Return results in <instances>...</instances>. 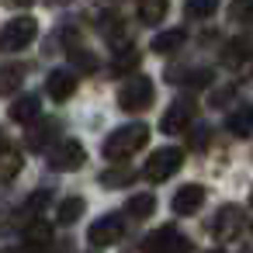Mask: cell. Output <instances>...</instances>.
<instances>
[{"label":"cell","instance_id":"cell-18","mask_svg":"<svg viewBox=\"0 0 253 253\" xmlns=\"http://www.w3.org/2000/svg\"><path fill=\"white\" fill-rule=\"evenodd\" d=\"M225 128L232 132V135H250L253 132V108L246 104V108H236L229 118H225Z\"/></svg>","mask_w":253,"mask_h":253},{"label":"cell","instance_id":"cell-23","mask_svg":"<svg viewBox=\"0 0 253 253\" xmlns=\"http://www.w3.org/2000/svg\"><path fill=\"white\" fill-rule=\"evenodd\" d=\"M80 215H84V198H66V201L59 205V211H56V218H59L63 225H73Z\"/></svg>","mask_w":253,"mask_h":253},{"label":"cell","instance_id":"cell-17","mask_svg":"<svg viewBox=\"0 0 253 253\" xmlns=\"http://www.w3.org/2000/svg\"><path fill=\"white\" fill-rule=\"evenodd\" d=\"M11 118H14L18 125H25V122H35V118H39V97H35V94H25V97H18V101L11 104Z\"/></svg>","mask_w":253,"mask_h":253},{"label":"cell","instance_id":"cell-11","mask_svg":"<svg viewBox=\"0 0 253 253\" xmlns=\"http://www.w3.org/2000/svg\"><path fill=\"white\" fill-rule=\"evenodd\" d=\"M201 205H205V187H201V184L180 187V191L173 194V201H170V208H173L177 215H194Z\"/></svg>","mask_w":253,"mask_h":253},{"label":"cell","instance_id":"cell-19","mask_svg":"<svg viewBox=\"0 0 253 253\" xmlns=\"http://www.w3.org/2000/svg\"><path fill=\"white\" fill-rule=\"evenodd\" d=\"M167 11H170V0H142V4H139L142 25H160L167 18Z\"/></svg>","mask_w":253,"mask_h":253},{"label":"cell","instance_id":"cell-3","mask_svg":"<svg viewBox=\"0 0 253 253\" xmlns=\"http://www.w3.org/2000/svg\"><path fill=\"white\" fill-rule=\"evenodd\" d=\"M153 97H156V90H153V80L149 77H135V80H128L125 87H122V94H118V104H122V111H146L149 104H153Z\"/></svg>","mask_w":253,"mask_h":253},{"label":"cell","instance_id":"cell-7","mask_svg":"<svg viewBox=\"0 0 253 253\" xmlns=\"http://www.w3.org/2000/svg\"><path fill=\"white\" fill-rule=\"evenodd\" d=\"M239 229H243V208H239V205L218 208V215H215V222H211V236H215L218 243H229V239L239 236Z\"/></svg>","mask_w":253,"mask_h":253},{"label":"cell","instance_id":"cell-14","mask_svg":"<svg viewBox=\"0 0 253 253\" xmlns=\"http://www.w3.org/2000/svg\"><path fill=\"white\" fill-rule=\"evenodd\" d=\"M184 42H187V32H184V28H170V32H160V35L153 39V52L173 56L177 49H184Z\"/></svg>","mask_w":253,"mask_h":253},{"label":"cell","instance_id":"cell-13","mask_svg":"<svg viewBox=\"0 0 253 253\" xmlns=\"http://www.w3.org/2000/svg\"><path fill=\"white\" fill-rule=\"evenodd\" d=\"M45 90H49L52 101H70L73 90H77V77L70 70H52L49 80H45Z\"/></svg>","mask_w":253,"mask_h":253},{"label":"cell","instance_id":"cell-10","mask_svg":"<svg viewBox=\"0 0 253 253\" xmlns=\"http://www.w3.org/2000/svg\"><path fill=\"white\" fill-rule=\"evenodd\" d=\"M56 135H59V122H52V118H39V122L25 132V146H28L32 153H39V149L52 146Z\"/></svg>","mask_w":253,"mask_h":253},{"label":"cell","instance_id":"cell-31","mask_svg":"<svg viewBox=\"0 0 253 253\" xmlns=\"http://www.w3.org/2000/svg\"><path fill=\"white\" fill-rule=\"evenodd\" d=\"M0 149H4V132H0Z\"/></svg>","mask_w":253,"mask_h":253},{"label":"cell","instance_id":"cell-8","mask_svg":"<svg viewBox=\"0 0 253 253\" xmlns=\"http://www.w3.org/2000/svg\"><path fill=\"white\" fill-rule=\"evenodd\" d=\"M122 215H104V218H97L90 229H87V239H90V246H115L118 239H122Z\"/></svg>","mask_w":253,"mask_h":253},{"label":"cell","instance_id":"cell-24","mask_svg":"<svg viewBox=\"0 0 253 253\" xmlns=\"http://www.w3.org/2000/svg\"><path fill=\"white\" fill-rule=\"evenodd\" d=\"M135 66H139V52H135V49H122V52L115 56V63H111L115 73H132Z\"/></svg>","mask_w":253,"mask_h":253},{"label":"cell","instance_id":"cell-21","mask_svg":"<svg viewBox=\"0 0 253 253\" xmlns=\"http://www.w3.org/2000/svg\"><path fill=\"white\" fill-rule=\"evenodd\" d=\"M218 11V0H187L184 4V14L191 18V21H205V18H211Z\"/></svg>","mask_w":253,"mask_h":253},{"label":"cell","instance_id":"cell-30","mask_svg":"<svg viewBox=\"0 0 253 253\" xmlns=\"http://www.w3.org/2000/svg\"><path fill=\"white\" fill-rule=\"evenodd\" d=\"M7 4H14V7H25V4H32V0H7Z\"/></svg>","mask_w":253,"mask_h":253},{"label":"cell","instance_id":"cell-4","mask_svg":"<svg viewBox=\"0 0 253 253\" xmlns=\"http://www.w3.org/2000/svg\"><path fill=\"white\" fill-rule=\"evenodd\" d=\"M180 163H184V153H180L177 146H167V149H156V153L149 156V163H146L142 173H146L153 184H160V180L173 177V173L180 170Z\"/></svg>","mask_w":253,"mask_h":253},{"label":"cell","instance_id":"cell-28","mask_svg":"<svg viewBox=\"0 0 253 253\" xmlns=\"http://www.w3.org/2000/svg\"><path fill=\"white\" fill-rule=\"evenodd\" d=\"M101 180H104V184H125V180H128V173H125V170H122V173H104Z\"/></svg>","mask_w":253,"mask_h":253},{"label":"cell","instance_id":"cell-5","mask_svg":"<svg viewBox=\"0 0 253 253\" xmlns=\"http://www.w3.org/2000/svg\"><path fill=\"white\" fill-rule=\"evenodd\" d=\"M84 160H87V149L77 139H63V142H56L49 149V167L59 170V173H70V170L84 167Z\"/></svg>","mask_w":253,"mask_h":253},{"label":"cell","instance_id":"cell-20","mask_svg":"<svg viewBox=\"0 0 253 253\" xmlns=\"http://www.w3.org/2000/svg\"><path fill=\"white\" fill-rule=\"evenodd\" d=\"M153 208H156V198H153L149 191L132 194V198H128V205H125V211H128V215H135V218H149V215H153Z\"/></svg>","mask_w":253,"mask_h":253},{"label":"cell","instance_id":"cell-27","mask_svg":"<svg viewBox=\"0 0 253 253\" xmlns=\"http://www.w3.org/2000/svg\"><path fill=\"white\" fill-rule=\"evenodd\" d=\"M253 11V0H236V7H232V18H243Z\"/></svg>","mask_w":253,"mask_h":253},{"label":"cell","instance_id":"cell-22","mask_svg":"<svg viewBox=\"0 0 253 253\" xmlns=\"http://www.w3.org/2000/svg\"><path fill=\"white\" fill-rule=\"evenodd\" d=\"M70 63H73L80 73H94V70L101 66V63H97V56H94L90 49H80V45H77V49H70Z\"/></svg>","mask_w":253,"mask_h":253},{"label":"cell","instance_id":"cell-9","mask_svg":"<svg viewBox=\"0 0 253 253\" xmlns=\"http://www.w3.org/2000/svg\"><path fill=\"white\" fill-rule=\"evenodd\" d=\"M191 118H194V104H187V101H173V104L163 111L160 128H163L167 135H180V132L191 125Z\"/></svg>","mask_w":253,"mask_h":253},{"label":"cell","instance_id":"cell-26","mask_svg":"<svg viewBox=\"0 0 253 253\" xmlns=\"http://www.w3.org/2000/svg\"><path fill=\"white\" fill-rule=\"evenodd\" d=\"M49 201H52V194H49V191H35V194L25 201V215H35V211H42Z\"/></svg>","mask_w":253,"mask_h":253},{"label":"cell","instance_id":"cell-25","mask_svg":"<svg viewBox=\"0 0 253 253\" xmlns=\"http://www.w3.org/2000/svg\"><path fill=\"white\" fill-rule=\"evenodd\" d=\"M18 167H21V156H18L14 149H4V153H0V177H14Z\"/></svg>","mask_w":253,"mask_h":253},{"label":"cell","instance_id":"cell-6","mask_svg":"<svg viewBox=\"0 0 253 253\" xmlns=\"http://www.w3.org/2000/svg\"><path fill=\"white\" fill-rule=\"evenodd\" d=\"M142 250H146V253H187L191 246H187V239H184L173 225H163V229H156V232L146 236Z\"/></svg>","mask_w":253,"mask_h":253},{"label":"cell","instance_id":"cell-29","mask_svg":"<svg viewBox=\"0 0 253 253\" xmlns=\"http://www.w3.org/2000/svg\"><path fill=\"white\" fill-rule=\"evenodd\" d=\"M70 0H49V7H66Z\"/></svg>","mask_w":253,"mask_h":253},{"label":"cell","instance_id":"cell-1","mask_svg":"<svg viewBox=\"0 0 253 253\" xmlns=\"http://www.w3.org/2000/svg\"><path fill=\"white\" fill-rule=\"evenodd\" d=\"M146 142H149V128H146L142 122H135V125H122V128H115V132L104 139L101 153H104V160L122 163V160L135 156V153H139Z\"/></svg>","mask_w":253,"mask_h":253},{"label":"cell","instance_id":"cell-32","mask_svg":"<svg viewBox=\"0 0 253 253\" xmlns=\"http://www.w3.org/2000/svg\"><path fill=\"white\" fill-rule=\"evenodd\" d=\"M211 253H222V250H211Z\"/></svg>","mask_w":253,"mask_h":253},{"label":"cell","instance_id":"cell-2","mask_svg":"<svg viewBox=\"0 0 253 253\" xmlns=\"http://www.w3.org/2000/svg\"><path fill=\"white\" fill-rule=\"evenodd\" d=\"M39 35V21L35 18H11L0 28V49L4 52H21L25 45H32Z\"/></svg>","mask_w":253,"mask_h":253},{"label":"cell","instance_id":"cell-15","mask_svg":"<svg viewBox=\"0 0 253 253\" xmlns=\"http://www.w3.org/2000/svg\"><path fill=\"white\" fill-rule=\"evenodd\" d=\"M246 59H253V42L250 39H232L222 52V63L225 66H243Z\"/></svg>","mask_w":253,"mask_h":253},{"label":"cell","instance_id":"cell-12","mask_svg":"<svg viewBox=\"0 0 253 253\" xmlns=\"http://www.w3.org/2000/svg\"><path fill=\"white\" fill-rule=\"evenodd\" d=\"M25 246H28L32 253H45V250L52 246V225H49L45 218H32V222L25 225Z\"/></svg>","mask_w":253,"mask_h":253},{"label":"cell","instance_id":"cell-16","mask_svg":"<svg viewBox=\"0 0 253 253\" xmlns=\"http://www.w3.org/2000/svg\"><path fill=\"white\" fill-rule=\"evenodd\" d=\"M21 84H25V66H21V63H7V66H0V97L14 94Z\"/></svg>","mask_w":253,"mask_h":253}]
</instances>
